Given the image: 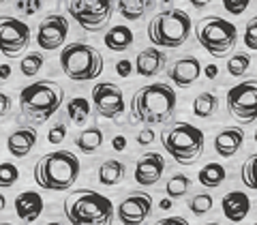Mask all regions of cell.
<instances>
[{"mask_svg": "<svg viewBox=\"0 0 257 225\" xmlns=\"http://www.w3.org/2000/svg\"><path fill=\"white\" fill-rule=\"evenodd\" d=\"M176 103H178V96L174 88L163 82H155L135 90L131 105H128V114L133 123L163 125L174 116Z\"/></svg>", "mask_w": 257, "mask_h": 225, "instance_id": "6da1fadb", "label": "cell"}, {"mask_svg": "<svg viewBox=\"0 0 257 225\" xmlns=\"http://www.w3.org/2000/svg\"><path fill=\"white\" fill-rule=\"evenodd\" d=\"M64 216L71 225H111L114 204L99 191L77 189L64 197Z\"/></svg>", "mask_w": 257, "mask_h": 225, "instance_id": "7a4b0ae2", "label": "cell"}, {"mask_svg": "<svg viewBox=\"0 0 257 225\" xmlns=\"http://www.w3.org/2000/svg\"><path fill=\"white\" fill-rule=\"evenodd\" d=\"M79 159L71 150H52L35 163V182L43 191H69L79 178Z\"/></svg>", "mask_w": 257, "mask_h": 225, "instance_id": "3957f363", "label": "cell"}, {"mask_svg": "<svg viewBox=\"0 0 257 225\" xmlns=\"http://www.w3.org/2000/svg\"><path fill=\"white\" fill-rule=\"evenodd\" d=\"M64 101V88L54 79H39L20 92V111L32 125L47 123Z\"/></svg>", "mask_w": 257, "mask_h": 225, "instance_id": "277c9868", "label": "cell"}, {"mask_svg": "<svg viewBox=\"0 0 257 225\" xmlns=\"http://www.w3.org/2000/svg\"><path fill=\"white\" fill-rule=\"evenodd\" d=\"M161 144L176 163L193 165L204 155L206 138L202 129L191 123H170L161 131Z\"/></svg>", "mask_w": 257, "mask_h": 225, "instance_id": "5b68a950", "label": "cell"}, {"mask_svg": "<svg viewBox=\"0 0 257 225\" xmlns=\"http://www.w3.org/2000/svg\"><path fill=\"white\" fill-rule=\"evenodd\" d=\"M191 15L182 9H165L157 13L155 18L148 24V39L157 47H167V50H174V47H180L187 43V39L191 35Z\"/></svg>", "mask_w": 257, "mask_h": 225, "instance_id": "8992f818", "label": "cell"}, {"mask_svg": "<svg viewBox=\"0 0 257 225\" xmlns=\"http://www.w3.org/2000/svg\"><path fill=\"white\" fill-rule=\"evenodd\" d=\"M60 69L73 82H92L103 73V56L88 43H69L60 52Z\"/></svg>", "mask_w": 257, "mask_h": 225, "instance_id": "52a82bcc", "label": "cell"}, {"mask_svg": "<svg viewBox=\"0 0 257 225\" xmlns=\"http://www.w3.org/2000/svg\"><path fill=\"white\" fill-rule=\"evenodd\" d=\"M197 43L214 58H225L238 43V28L234 22L219 15H206L197 22L195 28Z\"/></svg>", "mask_w": 257, "mask_h": 225, "instance_id": "ba28073f", "label": "cell"}, {"mask_svg": "<svg viewBox=\"0 0 257 225\" xmlns=\"http://www.w3.org/2000/svg\"><path fill=\"white\" fill-rule=\"evenodd\" d=\"M62 3L79 28L86 32H99L107 26L116 0H62Z\"/></svg>", "mask_w": 257, "mask_h": 225, "instance_id": "9c48e42d", "label": "cell"}, {"mask_svg": "<svg viewBox=\"0 0 257 225\" xmlns=\"http://www.w3.org/2000/svg\"><path fill=\"white\" fill-rule=\"evenodd\" d=\"M92 105L101 118H107L111 123H118L126 111L122 88L114 82H99L92 88Z\"/></svg>", "mask_w": 257, "mask_h": 225, "instance_id": "30bf717a", "label": "cell"}, {"mask_svg": "<svg viewBox=\"0 0 257 225\" xmlns=\"http://www.w3.org/2000/svg\"><path fill=\"white\" fill-rule=\"evenodd\" d=\"M227 111L240 123H255L257 116V82L248 79V82H240L238 86L229 88L227 96Z\"/></svg>", "mask_w": 257, "mask_h": 225, "instance_id": "8fae6325", "label": "cell"}, {"mask_svg": "<svg viewBox=\"0 0 257 225\" xmlns=\"http://www.w3.org/2000/svg\"><path fill=\"white\" fill-rule=\"evenodd\" d=\"M30 45V28L24 20L0 15V54L15 58Z\"/></svg>", "mask_w": 257, "mask_h": 225, "instance_id": "7c38bea8", "label": "cell"}, {"mask_svg": "<svg viewBox=\"0 0 257 225\" xmlns=\"http://www.w3.org/2000/svg\"><path fill=\"white\" fill-rule=\"evenodd\" d=\"M152 195L146 191H133L114 208L122 225H142L152 214Z\"/></svg>", "mask_w": 257, "mask_h": 225, "instance_id": "4fadbf2b", "label": "cell"}, {"mask_svg": "<svg viewBox=\"0 0 257 225\" xmlns=\"http://www.w3.org/2000/svg\"><path fill=\"white\" fill-rule=\"evenodd\" d=\"M69 37V22L60 13H50L39 22L37 26V45L43 52H54L67 41Z\"/></svg>", "mask_w": 257, "mask_h": 225, "instance_id": "5bb4252c", "label": "cell"}, {"mask_svg": "<svg viewBox=\"0 0 257 225\" xmlns=\"http://www.w3.org/2000/svg\"><path fill=\"white\" fill-rule=\"evenodd\" d=\"M202 75V62H199L197 56H182V58H176L170 69H167V79L178 86V88H189L193 86Z\"/></svg>", "mask_w": 257, "mask_h": 225, "instance_id": "9a60e30c", "label": "cell"}, {"mask_svg": "<svg viewBox=\"0 0 257 225\" xmlns=\"http://www.w3.org/2000/svg\"><path fill=\"white\" fill-rule=\"evenodd\" d=\"M165 172V159L159 152H146L135 161L133 178L140 187H155Z\"/></svg>", "mask_w": 257, "mask_h": 225, "instance_id": "2e32d148", "label": "cell"}, {"mask_svg": "<svg viewBox=\"0 0 257 225\" xmlns=\"http://www.w3.org/2000/svg\"><path fill=\"white\" fill-rule=\"evenodd\" d=\"M37 140H39V133L32 125L18 127V129H13L9 133V138H7V150L11 152V157L24 159L37 146Z\"/></svg>", "mask_w": 257, "mask_h": 225, "instance_id": "e0dca14e", "label": "cell"}, {"mask_svg": "<svg viewBox=\"0 0 257 225\" xmlns=\"http://www.w3.org/2000/svg\"><path fill=\"white\" fill-rule=\"evenodd\" d=\"M18 219L24 223H35L43 212V197L39 191H22L13 199Z\"/></svg>", "mask_w": 257, "mask_h": 225, "instance_id": "ac0fdd59", "label": "cell"}, {"mask_svg": "<svg viewBox=\"0 0 257 225\" xmlns=\"http://www.w3.org/2000/svg\"><path fill=\"white\" fill-rule=\"evenodd\" d=\"M251 199H248L246 193L242 191H229L225 193L223 199H221V210H223V216L231 223H240L244 221L248 212H251Z\"/></svg>", "mask_w": 257, "mask_h": 225, "instance_id": "d6986e66", "label": "cell"}, {"mask_svg": "<svg viewBox=\"0 0 257 225\" xmlns=\"http://www.w3.org/2000/svg\"><path fill=\"white\" fill-rule=\"evenodd\" d=\"M242 142H244V129L242 127H225L216 133L214 150L219 157L231 159L240 148H242Z\"/></svg>", "mask_w": 257, "mask_h": 225, "instance_id": "ffe728a7", "label": "cell"}, {"mask_svg": "<svg viewBox=\"0 0 257 225\" xmlns=\"http://www.w3.org/2000/svg\"><path fill=\"white\" fill-rule=\"evenodd\" d=\"M167 62V56L159 50V47H146L138 54L133 64V71L142 77H155L157 73H161Z\"/></svg>", "mask_w": 257, "mask_h": 225, "instance_id": "44dd1931", "label": "cell"}, {"mask_svg": "<svg viewBox=\"0 0 257 225\" xmlns=\"http://www.w3.org/2000/svg\"><path fill=\"white\" fill-rule=\"evenodd\" d=\"M133 41H135L133 30L128 26H122V24L111 26L105 32V37H103V43H105V47L111 52H126L128 47L133 45Z\"/></svg>", "mask_w": 257, "mask_h": 225, "instance_id": "7402d4cb", "label": "cell"}, {"mask_svg": "<svg viewBox=\"0 0 257 225\" xmlns=\"http://www.w3.org/2000/svg\"><path fill=\"white\" fill-rule=\"evenodd\" d=\"M96 176H99V182L103 184V187H116V184H120L124 180L126 167L120 159H107L99 165Z\"/></svg>", "mask_w": 257, "mask_h": 225, "instance_id": "603a6c76", "label": "cell"}, {"mask_svg": "<svg viewBox=\"0 0 257 225\" xmlns=\"http://www.w3.org/2000/svg\"><path fill=\"white\" fill-rule=\"evenodd\" d=\"M155 0H118L116 7H118V13L122 15L124 20L128 22H138L142 20L146 13H150L155 9Z\"/></svg>", "mask_w": 257, "mask_h": 225, "instance_id": "cb8c5ba5", "label": "cell"}, {"mask_svg": "<svg viewBox=\"0 0 257 225\" xmlns=\"http://www.w3.org/2000/svg\"><path fill=\"white\" fill-rule=\"evenodd\" d=\"M103 140L105 138H103V131L99 127H88L75 138V146L84 155H92V152H96L103 146Z\"/></svg>", "mask_w": 257, "mask_h": 225, "instance_id": "d4e9b609", "label": "cell"}, {"mask_svg": "<svg viewBox=\"0 0 257 225\" xmlns=\"http://www.w3.org/2000/svg\"><path fill=\"white\" fill-rule=\"evenodd\" d=\"M225 178H227V170H225L221 163H206L202 170H199V174H197L199 184L206 187V189L221 187V184L225 182Z\"/></svg>", "mask_w": 257, "mask_h": 225, "instance_id": "484cf974", "label": "cell"}, {"mask_svg": "<svg viewBox=\"0 0 257 225\" xmlns=\"http://www.w3.org/2000/svg\"><path fill=\"white\" fill-rule=\"evenodd\" d=\"M90 111H92V105L88 99H84V96H75V99H71L67 103V116H69L71 123L77 125V127H84L88 123Z\"/></svg>", "mask_w": 257, "mask_h": 225, "instance_id": "4316f807", "label": "cell"}, {"mask_svg": "<svg viewBox=\"0 0 257 225\" xmlns=\"http://www.w3.org/2000/svg\"><path fill=\"white\" fill-rule=\"evenodd\" d=\"M216 109H219V99L214 92L204 90L193 99V114L197 118H210L216 114Z\"/></svg>", "mask_w": 257, "mask_h": 225, "instance_id": "83f0119b", "label": "cell"}, {"mask_svg": "<svg viewBox=\"0 0 257 225\" xmlns=\"http://www.w3.org/2000/svg\"><path fill=\"white\" fill-rule=\"evenodd\" d=\"M191 191V178L184 174H174L165 182V193L170 199H180Z\"/></svg>", "mask_w": 257, "mask_h": 225, "instance_id": "f1b7e54d", "label": "cell"}, {"mask_svg": "<svg viewBox=\"0 0 257 225\" xmlns=\"http://www.w3.org/2000/svg\"><path fill=\"white\" fill-rule=\"evenodd\" d=\"M43 64H45L43 54L30 52V54H26V56L22 58V62H20V71H22V75H24V77H32V75H37L39 71L43 69Z\"/></svg>", "mask_w": 257, "mask_h": 225, "instance_id": "f546056e", "label": "cell"}, {"mask_svg": "<svg viewBox=\"0 0 257 225\" xmlns=\"http://www.w3.org/2000/svg\"><path fill=\"white\" fill-rule=\"evenodd\" d=\"M212 206H214V199H212L210 193H197V195L189 197V208H191V212L195 216L208 214L212 210Z\"/></svg>", "mask_w": 257, "mask_h": 225, "instance_id": "4dcf8cb0", "label": "cell"}, {"mask_svg": "<svg viewBox=\"0 0 257 225\" xmlns=\"http://www.w3.org/2000/svg\"><path fill=\"white\" fill-rule=\"evenodd\" d=\"M248 67H251V56L248 54H242V52H238L234 54L231 58L227 60V73L231 77H240V75H244Z\"/></svg>", "mask_w": 257, "mask_h": 225, "instance_id": "1f68e13d", "label": "cell"}, {"mask_svg": "<svg viewBox=\"0 0 257 225\" xmlns=\"http://www.w3.org/2000/svg\"><path fill=\"white\" fill-rule=\"evenodd\" d=\"M20 180V170L13 163H0V189H9Z\"/></svg>", "mask_w": 257, "mask_h": 225, "instance_id": "d6a6232c", "label": "cell"}, {"mask_svg": "<svg viewBox=\"0 0 257 225\" xmlns=\"http://www.w3.org/2000/svg\"><path fill=\"white\" fill-rule=\"evenodd\" d=\"M15 3V9H18L22 15H37L39 11H41L43 7V0H13Z\"/></svg>", "mask_w": 257, "mask_h": 225, "instance_id": "836d02e7", "label": "cell"}, {"mask_svg": "<svg viewBox=\"0 0 257 225\" xmlns=\"http://www.w3.org/2000/svg\"><path fill=\"white\" fill-rule=\"evenodd\" d=\"M253 165H255V155L248 157L242 163V182L244 187H248V191H255V178H253Z\"/></svg>", "mask_w": 257, "mask_h": 225, "instance_id": "e575fe53", "label": "cell"}, {"mask_svg": "<svg viewBox=\"0 0 257 225\" xmlns=\"http://www.w3.org/2000/svg\"><path fill=\"white\" fill-rule=\"evenodd\" d=\"M221 3H223V9L229 15H242L248 9L251 0H221Z\"/></svg>", "mask_w": 257, "mask_h": 225, "instance_id": "d590c367", "label": "cell"}, {"mask_svg": "<svg viewBox=\"0 0 257 225\" xmlns=\"http://www.w3.org/2000/svg\"><path fill=\"white\" fill-rule=\"evenodd\" d=\"M64 138H67V125L64 123H56L50 131H47V142L50 144H60V142H64Z\"/></svg>", "mask_w": 257, "mask_h": 225, "instance_id": "8d00e7d4", "label": "cell"}, {"mask_svg": "<svg viewBox=\"0 0 257 225\" xmlns=\"http://www.w3.org/2000/svg\"><path fill=\"white\" fill-rule=\"evenodd\" d=\"M244 45H246L251 52L257 50V22H255V20L248 22V26H246V30H244Z\"/></svg>", "mask_w": 257, "mask_h": 225, "instance_id": "74e56055", "label": "cell"}, {"mask_svg": "<svg viewBox=\"0 0 257 225\" xmlns=\"http://www.w3.org/2000/svg\"><path fill=\"white\" fill-rule=\"evenodd\" d=\"M116 73H118L120 77H128V75L133 73V62L126 60V58L118 60V62H116Z\"/></svg>", "mask_w": 257, "mask_h": 225, "instance_id": "f35d334b", "label": "cell"}, {"mask_svg": "<svg viewBox=\"0 0 257 225\" xmlns=\"http://www.w3.org/2000/svg\"><path fill=\"white\" fill-rule=\"evenodd\" d=\"M11 105H13V103H11V96L7 94V92L0 90V118H5L7 114H9V111H11Z\"/></svg>", "mask_w": 257, "mask_h": 225, "instance_id": "ab89813d", "label": "cell"}, {"mask_svg": "<svg viewBox=\"0 0 257 225\" xmlns=\"http://www.w3.org/2000/svg\"><path fill=\"white\" fill-rule=\"evenodd\" d=\"M155 142V131L152 129H144V131L138 133V144L140 146H148V144Z\"/></svg>", "mask_w": 257, "mask_h": 225, "instance_id": "60d3db41", "label": "cell"}, {"mask_svg": "<svg viewBox=\"0 0 257 225\" xmlns=\"http://www.w3.org/2000/svg\"><path fill=\"white\" fill-rule=\"evenodd\" d=\"M152 225H189V221L184 216H165V219H159Z\"/></svg>", "mask_w": 257, "mask_h": 225, "instance_id": "b9f144b4", "label": "cell"}, {"mask_svg": "<svg viewBox=\"0 0 257 225\" xmlns=\"http://www.w3.org/2000/svg\"><path fill=\"white\" fill-rule=\"evenodd\" d=\"M111 146H114V150L122 152L126 148V138H124V135H116V138L111 140Z\"/></svg>", "mask_w": 257, "mask_h": 225, "instance_id": "7bdbcfd3", "label": "cell"}, {"mask_svg": "<svg viewBox=\"0 0 257 225\" xmlns=\"http://www.w3.org/2000/svg\"><path fill=\"white\" fill-rule=\"evenodd\" d=\"M11 77V67L9 64H0V79H9Z\"/></svg>", "mask_w": 257, "mask_h": 225, "instance_id": "ee69618b", "label": "cell"}, {"mask_svg": "<svg viewBox=\"0 0 257 225\" xmlns=\"http://www.w3.org/2000/svg\"><path fill=\"white\" fill-rule=\"evenodd\" d=\"M216 75H219V69H216L214 64H208V67H206V77L208 79H214Z\"/></svg>", "mask_w": 257, "mask_h": 225, "instance_id": "f6af8a7d", "label": "cell"}, {"mask_svg": "<svg viewBox=\"0 0 257 225\" xmlns=\"http://www.w3.org/2000/svg\"><path fill=\"white\" fill-rule=\"evenodd\" d=\"M191 7H195V9H204V7H208L212 3V0H189Z\"/></svg>", "mask_w": 257, "mask_h": 225, "instance_id": "bcb514c9", "label": "cell"}, {"mask_svg": "<svg viewBox=\"0 0 257 225\" xmlns=\"http://www.w3.org/2000/svg\"><path fill=\"white\" fill-rule=\"evenodd\" d=\"M172 202H174V199H170V197L161 199V202H159V208H163V210H170V208H172Z\"/></svg>", "mask_w": 257, "mask_h": 225, "instance_id": "7dc6e473", "label": "cell"}, {"mask_svg": "<svg viewBox=\"0 0 257 225\" xmlns=\"http://www.w3.org/2000/svg\"><path fill=\"white\" fill-rule=\"evenodd\" d=\"M5 208H7V197L3 195V193H0V212H3Z\"/></svg>", "mask_w": 257, "mask_h": 225, "instance_id": "c3c4849f", "label": "cell"}, {"mask_svg": "<svg viewBox=\"0 0 257 225\" xmlns=\"http://www.w3.org/2000/svg\"><path fill=\"white\" fill-rule=\"evenodd\" d=\"M159 3H161V5H170L172 0H159Z\"/></svg>", "mask_w": 257, "mask_h": 225, "instance_id": "681fc988", "label": "cell"}, {"mask_svg": "<svg viewBox=\"0 0 257 225\" xmlns=\"http://www.w3.org/2000/svg\"><path fill=\"white\" fill-rule=\"evenodd\" d=\"M45 225H62V223H56V221H52V223H45Z\"/></svg>", "mask_w": 257, "mask_h": 225, "instance_id": "f907efd6", "label": "cell"}, {"mask_svg": "<svg viewBox=\"0 0 257 225\" xmlns=\"http://www.w3.org/2000/svg\"><path fill=\"white\" fill-rule=\"evenodd\" d=\"M204 225H221V223H204Z\"/></svg>", "mask_w": 257, "mask_h": 225, "instance_id": "816d5d0a", "label": "cell"}, {"mask_svg": "<svg viewBox=\"0 0 257 225\" xmlns=\"http://www.w3.org/2000/svg\"><path fill=\"white\" fill-rule=\"evenodd\" d=\"M0 225H13V223H0Z\"/></svg>", "mask_w": 257, "mask_h": 225, "instance_id": "f5cc1de1", "label": "cell"}, {"mask_svg": "<svg viewBox=\"0 0 257 225\" xmlns=\"http://www.w3.org/2000/svg\"><path fill=\"white\" fill-rule=\"evenodd\" d=\"M3 3H5V0H0V5H3Z\"/></svg>", "mask_w": 257, "mask_h": 225, "instance_id": "db71d44e", "label": "cell"}]
</instances>
